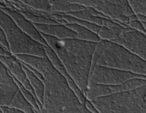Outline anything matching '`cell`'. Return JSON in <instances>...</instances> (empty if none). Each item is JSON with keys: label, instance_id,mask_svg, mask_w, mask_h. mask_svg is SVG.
<instances>
[{"label": "cell", "instance_id": "ba28073f", "mask_svg": "<svg viewBox=\"0 0 146 113\" xmlns=\"http://www.w3.org/2000/svg\"><path fill=\"white\" fill-rule=\"evenodd\" d=\"M1 112H1V109H0V113H1Z\"/></svg>", "mask_w": 146, "mask_h": 113}, {"label": "cell", "instance_id": "5b68a950", "mask_svg": "<svg viewBox=\"0 0 146 113\" xmlns=\"http://www.w3.org/2000/svg\"><path fill=\"white\" fill-rule=\"evenodd\" d=\"M0 109H1V112L4 113L23 112L22 111L10 106H0Z\"/></svg>", "mask_w": 146, "mask_h": 113}, {"label": "cell", "instance_id": "7a4b0ae2", "mask_svg": "<svg viewBox=\"0 0 146 113\" xmlns=\"http://www.w3.org/2000/svg\"><path fill=\"white\" fill-rule=\"evenodd\" d=\"M19 91L13 76L0 60V106H10Z\"/></svg>", "mask_w": 146, "mask_h": 113}, {"label": "cell", "instance_id": "52a82bcc", "mask_svg": "<svg viewBox=\"0 0 146 113\" xmlns=\"http://www.w3.org/2000/svg\"><path fill=\"white\" fill-rule=\"evenodd\" d=\"M12 54L0 44V56H10Z\"/></svg>", "mask_w": 146, "mask_h": 113}, {"label": "cell", "instance_id": "277c9868", "mask_svg": "<svg viewBox=\"0 0 146 113\" xmlns=\"http://www.w3.org/2000/svg\"><path fill=\"white\" fill-rule=\"evenodd\" d=\"M5 12L12 17L17 25L23 31L37 41H40L42 40L41 36L38 33L36 28L29 21H26L23 17L14 12L7 10Z\"/></svg>", "mask_w": 146, "mask_h": 113}, {"label": "cell", "instance_id": "6da1fadb", "mask_svg": "<svg viewBox=\"0 0 146 113\" xmlns=\"http://www.w3.org/2000/svg\"><path fill=\"white\" fill-rule=\"evenodd\" d=\"M0 26L4 32L9 51L12 54L35 56L43 54L39 42L23 31L12 17L1 10H0Z\"/></svg>", "mask_w": 146, "mask_h": 113}, {"label": "cell", "instance_id": "3957f363", "mask_svg": "<svg viewBox=\"0 0 146 113\" xmlns=\"http://www.w3.org/2000/svg\"><path fill=\"white\" fill-rule=\"evenodd\" d=\"M0 60L5 65L11 75L18 80L24 87L32 93H34V89L27 78V75L24 71L23 64L18 59L13 55L0 56Z\"/></svg>", "mask_w": 146, "mask_h": 113}, {"label": "cell", "instance_id": "8992f818", "mask_svg": "<svg viewBox=\"0 0 146 113\" xmlns=\"http://www.w3.org/2000/svg\"><path fill=\"white\" fill-rule=\"evenodd\" d=\"M0 44H1L2 46L4 47H5L8 51H9V46H8V42L7 41L6 36L1 26H0Z\"/></svg>", "mask_w": 146, "mask_h": 113}]
</instances>
